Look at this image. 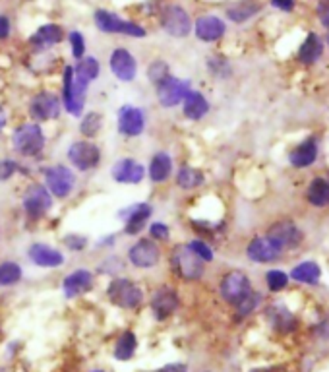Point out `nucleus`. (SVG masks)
<instances>
[{"label": "nucleus", "instance_id": "nucleus-1", "mask_svg": "<svg viewBox=\"0 0 329 372\" xmlns=\"http://www.w3.org/2000/svg\"><path fill=\"white\" fill-rule=\"evenodd\" d=\"M204 260L186 245H176L170 252V268L184 282H198L205 273Z\"/></svg>", "mask_w": 329, "mask_h": 372}, {"label": "nucleus", "instance_id": "nucleus-2", "mask_svg": "<svg viewBox=\"0 0 329 372\" xmlns=\"http://www.w3.org/2000/svg\"><path fill=\"white\" fill-rule=\"evenodd\" d=\"M12 147L23 158H37L45 147V134L37 123H23L12 132Z\"/></svg>", "mask_w": 329, "mask_h": 372}, {"label": "nucleus", "instance_id": "nucleus-3", "mask_svg": "<svg viewBox=\"0 0 329 372\" xmlns=\"http://www.w3.org/2000/svg\"><path fill=\"white\" fill-rule=\"evenodd\" d=\"M107 299L124 310H134L144 301V291L136 282L128 277H114L113 282L107 285Z\"/></svg>", "mask_w": 329, "mask_h": 372}, {"label": "nucleus", "instance_id": "nucleus-4", "mask_svg": "<svg viewBox=\"0 0 329 372\" xmlns=\"http://www.w3.org/2000/svg\"><path fill=\"white\" fill-rule=\"evenodd\" d=\"M95 25L101 29L103 34H120L128 35V37H146V29L142 25H137L136 22H128L122 20L118 14L109 10H97L93 14Z\"/></svg>", "mask_w": 329, "mask_h": 372}, {"label": "nucleus", "instance_id": "nucleus-5", "mask_svg": "<svg viewBox=\"0 0 329 372\" xmlns=\"http://www.w3.org/2000/svg\"><path fill=\"white\" fill-rule=\"evenodd\" d=\"M68 159L76 169L88 173L101 165V149L90 140L74 142L68 149Z\"/></svg>", "mask_w": 329, "mask_h": 372}, {"label": "nucleus", "instance_id": "nucleus-6", "mask_svg": "<svg viewBox=\"0 0 329 372\" xmlns=\"http://www.w3.org/2000/svg\"><path fill=\"white\" fill-rule=\"evenodd\" d=\"M45 175V186L49 192L57 198H68L74 186H76V175L74 171L64 167V165H51L43 171Z\"/></svg>", "mask_w": 329, "mask_h": 372}, {"label": "nucleus", "instance_id": "nucleus-7", "mask_svg": "<svg viewBox=\"0 0 329 372\" xmlns=\"http://www.w3.org/2000/svg\"><path fill=\"white\" fill-rule=\"evenodd\" d=\"M23 212L25 215L37 221L53 208V194L49 192L45 184H31L23 194Z\"/></svg>", "mask_w": 329, "mask_h": 372}, {"label": "nucleus", "instance_id": "nucleus-8", "mask_svg": "<svg viewBox=\"0 0 329 372\" xmlns=\"http://www.w3.org/2000/svg\"><path fill=\"white\" fill-rule=\"evenodd\" d=\"M161 27L165 29V34H169L170 37H188V34L192 32V20L188 16V12L184 10L179 4L167 6L165 10L161 12Z\"/></svg>", "mask_w": 329, "mask_h": 372}, {"label": "nucleus", "instance_id": "nucleus-9", "mask_svg": "<svg viewBox=\"0 0 329 372\" xmlns=\"http://www.w3.org/2000/svg\"><path fill=\"white\" fill-rule=\"evenodd\" d=\"M219 291H221V297L227 303L239 305L240 301L252 291V283H250V277L244 271L233 270L223 275L221 285H219Z\"/></svg>", "mask_w": 329, "mask_h": 372}, {"label": "nucleus", "instance_id": "nucleus-10", "mask_svg": "<svg viewBox=\"0 0 329 372\" xmlns=\"http://www.w3.org/2000/svg\"><path fill=\"white\" fill-rule=\"evenodd\" d=\"M128 260L140 270H151L161 260V250L153 238H137L128 250Z\"/></svg>", "mask_w": 329, "mask_h": 372}, {"label": "nucleus", "instance_id": "nucleus-11", "mask_svg": "<svg viewBox=\"0 0 329 372\" xmlns=\"http://www.w3.org/2000/svg\"><path fill=\"white\" fill-rule=\"evenodd\" d=\"M190 91V79L176 78L170 74L169 78L163 79L161 84L155 86V93H157V99L163 107L172 109L176 105H181L186 97V93Z\"/></svg>", "mask_w": 329, "mask_h": 372}, {"label": "nucleus", "instance_id": "nucleus-12", "mask_svg": "<svg viewBox=\"0 0 329 372\" xmlns=\"http://www.w3.org/2000/svg\"><path fill=\"white\" fill-rule=\"evenodd\" d=\"M62 105L55 93L51 91H41L37 93L31 103H29V116L35 123H45V121H55L60 116Z\"/></svg>", "mask_w": 329, "mask_h": 372}, {"label": "nucleus", "instance_id": "nucleus-13", "mask_svg": "<svg viewBox=\"0 0 329 372\" xmlns=\"http://www.w3.org/2000/svg\"><path fill=\"white\" fill-rule=\"evenodd\" d=\"M151 214H153V210H151V206L148 202L132 203V206H128L124 210H120L118 217L124 221L126 235H132V237L140 235L146 229V223H148Z\"/></svg>", "mask_w": 329, "mask_h": 372}, {"label": "nucleus", "instance_id": "nucleus-14", "mask_svg": "<svg viewBox=\"0 0 329 372\" xmlns=\"http://www.w3.org/2000/svg\"><path fill=\"white\" fill-rule=\"evenodd\" d=\"M118 132L128 138H136L146 130V114L136 105H122L118 109Z\"/></svg>", "mask_w": 329, "mask_h": 372}, {"label": "nucleus", "instance_id": "nucleus-15", "mask_svg": "<svg viewBox=\"0 0 329 372\" xmlns=\"http://www.w3.org/2000/svg\"><path fill=\"white\" fill-rule=\"evenodd\" d=\"M62 103H64L66 113H70L72 116H80V114L83 113L85 91L78 90V88L74 86L72 66L64 68V74H62Z\"/></svg>", "mask_w": 329, "mask_h": 372}, {"label": "nucleus", "instance_id": "nucleus-16", "mask_svg": "<svg viewBox=\"0 0 329 372\" xmlns=\"http://www.w3.org/2000/svg\"><path fill=\"white\" fill-rule=\"evenodd\" d=\"M109 66H111L113 74L120 79V82H134V79H136V58L132 57V53H130L128 49H124V47L114 49L113 55L109 57Z\"/></svg>", "mask_w": 329, "mask_h": 372}, {"label": "nucleus", "instance_id": "nucleus-17", "mask_svg": "<svg viewBox=\"0 0 329 372\" xmlns=\"http://www.w3.org/2000/svg\"><path fill=\"white\" fill-rule=\"evenodd\" d=\"M111 175L120 184H140L146 179V167L134 158L118 159L111 169Z\"/></svg>", "mask_w": 329, "mask_h": 372}, {"label": "nucleus", "instance_id": "nucleus-18", "mask_svg": "<svg viewBox=\"0 0 329 372\" xmlns=\"http://www.w3.org/2000/svg\"><path fill=\"white\" fill-rule=\"evenodd\" d=\"M267 238L283 250V248L298 247L302 243V238H304V233L293 221H279V223L269 227Z\"/></svg>", "mask_w": 329, "mask_h": 372}, {"label": "nucleus", "instance_id": "nucleus-19", "mask_svg": "<svg viewBox=\"0 0 329 372\" xmlns=\"http://www.w3.org/2000/svg\"><path fill=\"white\" fill-rule=\"evenodd\" d=\"M179 293L172 289V287H167L163 285L159 287L153 297H151V310H153V316L157 320H167L169 316H172L179 308Z\"/></svg>", "mask_w": 329, "mask_h": 372}, {"label": "nucleus", "instance_id": "nucleus-20", "mask_svg": "<svg viewBox=\"0 0 329 372\" xmlns=\"http://www.w3.org/2000/svg\"><path fill=\"white\" fill-rule=\"evenodd\" d=\"M101 74V64L99 60L93 57H83L78 60L76 66H72V79H74V86L78 90L85 91L88 93V88L93 79L97 78Z\"/></svg>", "mask_w": 329, "mask_h": 372}, {"label": "nucleus", "instance_id": "nucleus-21", "mask_svg": "<svg viewBox=\"0 0 329 372\" xmlns=\"http://www.w3.org/2000/svg\"><path fill=\"white\" fill-rule=\"evenodd\" d=\"M93 280L95 275L90 270H76L68 273L62 282V293L66 299H74V297H80V295L88 293L91 287H93Z\"/></svg>", "mask_w": 329, "mask_h": 372}, {"label": "nucleus", "instance_id": "nucleus-22", "mask_svg": "<svg viewBox=\"0 0 329 372\" xmlns=\"http://www.w3.org/2000/svg\"><path fill=\"white\" fill-rule=\"evenodd\" d=\"M246 254H248V258L252 262L267 264V262H273V260H277L281 256V248L267 237H256L250 240Z\"/></svg>", "mask_w": 329, "mask_h": 372}, {"label": "nucleus", "instance_id": "nucleus-23", "mask_svg": "<svg viewBox=\"0 0 329 372\" xmlns=\"http://www.w3.org/2000/svg\"><path fill=\"white\" fill-rule=\"evenodd\" d=\"M29 260L39 268H58L64 264V254L45 243H35L29 247Z\"/></svg>", "mask_w": 329, "mask_h": 372}, {"label": "nucleus", "instance_id": "nucleus-24", "mask_svg": "<svg viewBox=\"0 0 329 372\" xmlns=\"http://www.w3.org/2000/svg\"><path fill=\"white\" fill-rule=\"evenodd\" d=\"M227 32V25L217 16H202L196 20V37L205 43H213Z\"/></svg>", "mask_w": 329, "mask_h": 372}, {"label": "nucleus", "instance_id": "nucleus-25", "mask_svg": "<svg viewBox=\"0 0 329 372\" xmlns=\"http://www.w3.org/2000/svg\"><path fill=\"white\" fill-rule=\"evenodd\" d=\"M62 39H64V32H62L60 25H57V23H45V25H41V27L29 37V43H31L35 51L41 53V51H47V49H51V47L58 45Z\"/></svg>", "mask_w": 329, "mask_h": 372}, {"label": "nucleus", "instance_id": "nucleus-26", "mask_svg": "<svg viewBox=\"0 0 329 372\" xmlns=\"http://www.w3.org/2000/svg\"><path fill=\"white\" fill-rule=\"evenodd\" d=\"M182 113L190 121H200L209 113V101L205 99L204 93L190 90L182 101Z\"/></svg>", "mask_w": 329, "mask_h": 372}, {"label": "nucleus", "instance_id": "nucleus-27", "mask_svg": "<svg viewBox=\"0 0 329 372\" xmlns=\"http://www.w3.org/2000/svg\"><path fill=\"white\" fill-rule=\"evenodd\" d=\"M172 175V159L167 151L153 153L149 163V179L153 182H165Z\"/></svg>", "mask_w": 329, "mask_h": 372}, {"label": "nucleus", "instance_id": "nucleus-28", "mask_svg": "<svg viewBox=\"0 0 329 372\" xmlns=\"http://www.w3.org/2000/svg\"><path fill=\"white\" fill-rule=\"evenodd\" d=\"M318 158V144L314 138H310L306 142H302L300 146H296L293 151H291V163L295 167H308L312 165Z\"/></svg>", "mask_w": 329, "mask_h": 372}, {"label": "nucleus", "instance_id": "nucleus-29", "mask_svg": "<svg viewBox=\"0 0 329 372\" xmlns=\"http://www.w3.org/2000/svg\"><path fill=\"white\" fill-rule=\"evenodd\" d=\"M267 318L272 320V326L275 330H279V332H293L296 327V320L295 316L291 314L285 306H272L269 310H267Z\"/></svg>", "mask_w": 329, "mask_h": 372}, {"label": "nucleus", "instance_id": "nucleus-30", "mask_svg": "<svg viewBox=\"0 0 329 372\" xmlns=\"http://www.w3.org/2000/svg\"><path fill=\"white\" fill-rule=\"evenodd\" d=\"M205 181L204 173L200 169H194L190 165H182L179 173H176V184L182 190H194L198 186H202Z\"/></svg>", "mask_w": 329, "mask_h": 372}, {"label": "nucleus", "instance_id": "nucleus-31", "mask_svg": "<svg viewBox=\"0 0 329 372\" xmlns=\"http://www.w3.org/2000/svg\"><path fill=\"white\" fill-rule=\"evenodd\" d=\"M321 51H324L321 39H319L316 34H310L306 37V41L300 47L298 58H300V62H304V64H314V62L321 57Z\"/></svg>", "mask_w": 329, "mask_h": 372}, {"label": "nucleus", "instance_id": "nucleus-32", "mask_svg": "<svg viewBox=\"0 0 329 372\" xmlns=\"http://www.w3.org/2000/svg\"><path fill=\"white\" fill-rule=\"evenodd\" d=\"M260 4L258 2H254V0H242L239 4H235V6H231L227 10L228 20H233V22L242 23L250 20L252 16H256L258 12H260Z\"/></svg>", "mask_w": 329, "mask_h": 372}, {"label": "nucleus", "instance_id": "nucleus-33", "mask_svg": "<svg viewBox=\"0 0 329 372\" xmlns=\"http://www.w3.org/2000/svg\"><path fill=\"white\" fill-rule=\"evenodd\" d=\"M136 336H134L132 332H124V334L118 338L116 345H114V357H116L118 361H130V359L134 357V353H136Z\"/></svg>", "mask_w": 329, "mask_h": 372}, {"label": "nucleus", "instance_id": "nucleus-34", "mask_svg": "<svg viewBox=\"0 0 329 372\" xmlns=\"http://www.w3.org/2000/svg\"><path fill=\"white\" fill-rule=\"evenodd\" d=\"M308 200L316 208H324L329 203V182L326 179H316L312 181L308 188Z\"/></svg>", "mask_w": 329, "mask_h": 372}, {"label": "nucleus", "instance_id": "nucleus-35", "mask_svg": "<svg viewBox=\"0 0 329 372\" xmlns=\"http://www.w3.org/2000/svg\"><path fill=\"white\" fill-rule=\"evenodd\" d=\"M23 271L20 264L16 262H2L0 264V287H12L20 283Z\"/></svg>", "mask_w": 329, "mask_h": 372}, {"label": "nucleus", "instance_id": "nucleus-36", "mask_svg": "<svg viewBox=\"0 0 329 372\" xmlns=\"http://www.w3.org/2000/svg\"><path fill=\"white\" fill-rule=\"evenodd\" d=\"M103 128V114L99 111H90L81 116L80 123V132L85 138H95V136L101 132Z\"/></svg>", "mask_w": 329, "mask_h": 372}, {"label": "nucleus", "instance_id": "nucleus-37", "mask_svg": "<svg viewBox=\"0 0 329 372\" xmlns=\"http://www.w3.org/2000/svg\"><path fill=\"white\" fill-rule=\"evenodd\" d=\"M293 277L300 283H316L319 280V268L314 262L298 264L293 270Z\"/></svg>", "mask_w": 329, "mask_h": 372}, {"label": "nucleus", "instance_id": "nucleus-38", "mask_svg": "<svg viewBox=\"0 0 329 372\" xmlns=\"http://www.w3.org/2000/svg\"><path fill=\"white\" fill-rule=\"evenodd\" d=\"M169 76L170 68L165 60H153V62L148 66V79L153 84V86L161 84L163 79H167Z\"/></svg>", "mask_w": 329, "mask_h": 372}, {"label": "nucleus", "instance_id": "nucleus-39", "mask_svg": "<svg viewBox=\"0 0 329 372\" xmlns=\"http://www.w3.org/2000/svg\"><path fill=\"white\" fill-rule=\"evenodd\" d=\"M260 299H261L260 295L252 293V291H250V293L246 295V297H244L242 301H240L239 305H235V306H237V312H239V318H244V316H248L250 312H252V310L256 308V306L260 305Z\"/></svg>", "mask_w": 329, "mask_h": 372}, {"label": "nucleus", "instance_id": "nucleus-40", "mask_svg": "<svg viewBox=\"0 0 329 372\" xmlns=\"http://www.w3.org/2000/svg\"><path fill=\"white\" fill-rule=\"evenodd\" d=\"M122 268H124L122 258H118V256H114L113 254V256H107V258L99 264V273H105V275H116Z\"/></svg>", "mask_w": 329, "mask_h": 372}, {"label": "nucleus", "instance_id": "nucleus-41", "mask_svg": "<svg viewBox=\"0 0 329 372\" xmlns=\"http://www.w3.org/2000/svg\"><path fill=\"white\" fill-rule=\"evenodd\" d=\"M22 171V165L18 163V161H14V159H0V182L2 181H10L12 177L16 175V173H20Z\"/></svg>", "mask_w": 329, "mask_h": 372}, {"label": "nucleus", "instance_id": "nucleus-42", "mask_svg": "<svg viewBox=\"0 0 329 372\" xmlns=\"http://www.w3.org/2000/svg\"><path fill=\"white\" fill-rule=\"evenodd\" d=\"M207 68L211 74H215L219 78H227L231 74V68H228V62L223 57H211L207 60Z\"/></svg>", "mask_w": 329, "mask_h": 372}, {"label": "nucleus", "instance_id": "nucleus-43", "mask_svg": "<svg viewBox=\"0 0 329 372\" xmlns=\"http://www.w3.org/2000/svg\"><path fill=\"white\" fill-rule=\"evenodd\" d=\"M70 39V45H72V55L76 60H80V58L85 57V39H83V35L80 32H70L68 35Z\"/></svg>", "mask_w": 329, "mask_h": 372}, {"label": "nucleus", "instance_id": "nucleus-44", "mask_svg": "<svg viewBox=\"0 0 329 372\" xmlns=\"http://www.w3.org/2000/svg\"><path fill=\"white\" fill-rule=\"evenodd\" d=\"M287 283H289V277H287V273L279 270H272L267 271V287L272 289V291H281L287 287Z\"/></svg>", "mask_w": 329, "mask_h": 372}, {"label": "nucleus", "instance_id": "nucleus-45", "mask_svg": "<svg viewBox=\"0 0 329 372\" xmlns=\"http://www.w3.org/2000/svg\"><path fill=\"white\" fill-rule=\"evenodd\" d=\"M188 247L192 248L194 252H196L200 258L204 260V262H211V260H213V250H211L209 245L204 243V240H190V243H188Z\"/></svg>", "mask_w": 329, "mask_h": 372}, {"label": "nucleus", "instance_id": "nucleus-46", "mask_svg": "<svg viewBox=\"0 0 329 372\" xmlns=\"http://www.w3.org/2000/svg\"><path fill=\"white\" fill-rule=\"evenodd\" d=\"M149 237L153 238V240H167V238L170 237L169 225H165V223H161V221L151 223V227H149Z\"/></svg>", "mask_w": 329, "mask_h": 372}, {"label": "nucleus", "instance_id": "nucleus-47", "mask_svg": "<svg viewBox=\"0 0 329 372\" xmlns=\"http://www.w3.org/2000/svg\"><path fill=\"white\" fill-rule=\"evenodd\" d=\"M64 245H66V248H70V250H74V252H80V250H83V248L90 245V240H88V237H83V235H66V237H64Z\"/></svg>", "mask_w": 329, "mask_h": 372}, {"label": "nucleus", "instance_id": "nucleus-48", "mask_svg": "<svg viewBox=\"0 0 329 372\" xmlns=\"http://www.w3.org/2000/svg\"><path fill=\"white\" fill-rule=\"evenodd\" d=\"M12 32V23L8 20V16H0V41L8 39Z\"/></svg>", "mask_w": 329, "mask_h": 372}, {"label": "nucleus", "instance_id": "nucleus-49", "mask_svg": "<svg viewBox=\"0 0 329 372\" xmlns=\"http://www.w3.org/2000/svg\"><path fill=\"white\" fill-rule=\"evenodd\" d=\"M272 4L283 12H291L295 8V0H272Z\"/></svg>", "mask_w": 329, "mask_h": 372}, {"label": "nucleus", "instance_id": "nucleus-50", "mask_svg": "<svg viewBox=\"0 0 329 372\" xmlns=\"http://www.w3.org/2000/svg\"><path fill=\"white\" fill-rule=\"evenodd\" d=\"M318 14H319V20H321V23L326 25L329 29V4H319L318 6Z\"/></svg>", "mask_w": 329, "mask_h": 372}, {"label": "nucleus", "instance_id": "nucleus-51", "mask_svg": "<svg viewBox=\"0 0 329 372\" xmlns=\"http://www.w3.org/2000/svg\"><path fill=\"white\" fill-rule=\"evenodd\" d=\"M157 372H186V367H184V364H179V362H174V364H165V367L159 369Z\"/></svg>", "mask_w": 329, "mask_h": 372}, {"label": "nucleus", "instance_id": "nucleus-52", "mask_svg": "<svg viewBox=\"0 0 329 372\" xmlns=\"http://www.w3.org/2000/svg\"><path fill=\"white\" fill-rule=\"evenodd\" d=\"M114 240H116L114 235H107V238H103L99 245H101V247H111V245H114Z\"/></svg>", "mask_w": 329, "mask_h": 372}, {"label": "nucleus", "instance_id": "nucleus-53", "mask_svg": "<svg viewBox=\"0 0 329 372\" xmlns=\"http://www.w3.org/2000/svg\"><path fill=\"white\" fill-rule=\"evenodd\" d=\"M4 126H6V113H4V109L0 107V132L4 130Z\"/></svg>", "mask_w": 329, "mask_h": 372}, {"label": "nucleus", "instance_id": "nucleus-54", "mask_svg": "<svg viewBox=\"0 0 329 372\" xmlns=\"http://www.w3.org/2000/svg\"><path fill=\"white\" fill-rule=\"evenodd\" d=\"M254 372H283V369H265V371H254Z\"/></svg>", "mask_w": 329, "mask_h": 372}, {"label": "nucleus", "instance_id": "nucleus-55", "mask_svg": "<svg viewBox=\"0 0 329 372\" xmlns=\"http://www.w3.org/2000/svg\"><path fill=\"white\" fill-rule=\"evenodd\" d=\"M91 372H105V371H91Z\"/></svg>", "mask_w": 329, "mask_h": 372}, {"label": "nucleus", "instance_id": "nucleus-56", "mask_svg": "<svg viewBox=\"0 0 329 372\" xmlns=\"http://www.w3.org/2000/svg\"><path fill=\"white\" fill-rule=\"evenodd\" d=\"M328 43H329V34H328Z\"/></svg>", "mask_w": 329, "mask_h": 372}]
</instances>
